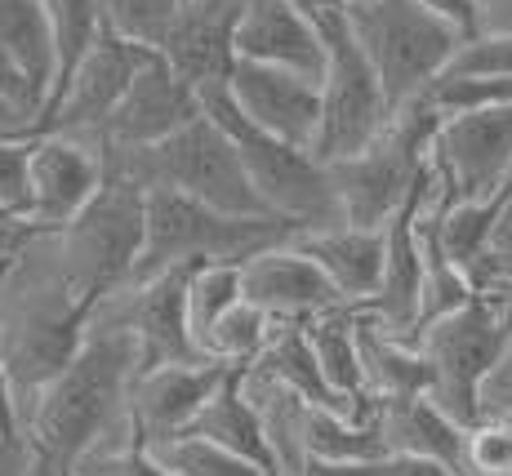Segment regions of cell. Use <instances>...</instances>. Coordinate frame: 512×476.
Wrapping results in <instances>:
<instances>
[{
	"mask_svg": "<svg viewBox=\"0 0 512 476\" xmlns=\"http://www.w3.org/2000/svg\"><path fill=\"white\" fill-rule=\"evenodd\" d=\"M143 370L139 343L112 325H90L76 356L18 414V432L36 454L72 472L107 436L130 432V388ZM139 432V428H134Z\"/></svg>",
	"mask_w": 512,
	"mask_h": 476,
	"instance_id": "cell-1",
	"label": "cell"
},
{
	"mask_svg": "<svg viewBox=\"0 0 512 476\" xmlns=\"http://www.w3.org/2000/svg\"><path fill=\"white\" fill-rule=\"evenodd\" d=\"M94 303L67 281L36 227L0 272V365L18 396V414L85 343Z\"/></svg>",
	"mask_w": 512,
	"mask_h": 476,
	"instance_id": "cell-2",
	"label": "cell"
},
{
	"mask_svg": "<svg viewBox=\"0 0 512 476\" xmlns=\"http://www.w3.org/2000/svg\"><path fill=\"white\" fill-rule=\"evenodd\" d=\"M441 121L446 116L437 112V103L423 89V94L392 107L388 125L370 147H361L357 156H343V161H330L343 223L388 227L392 214L406 210L410 196L428 178L432 143H437Z\"/></svg>",
	"mask_w": 512,
	"mask_h": 476,
	"instance_id": "cell-3",
	"label": "cell"
},
{
	"mask_svg": "<svg viewBox=\"0 0 512 476\" xmlns=\"http://www.w3.org/2000/svg\"><path fill=\"white\" fill-rule=\"evenodd\" d=\"M107 161H112L116 174L139 183L143 192L165 187V192H183L192 201H205L228 214H268L259 192H254L250 170H245L232 134L210 112H201L196 121H187L183 130H174L170 138H161L152 147L107 152Z\"/></svg>",
	"mask_w": 512,
	"mask_h": 476,
	"instance_id": "cell-4",
	"label": "cell"
},
{
	"mask_svg": "<svg viewBox=\"0 0 512 476\" xmlns=\"http://www.w3.org/2000/svg\"><path fill=\"white\" fill-rule=\"evenodd\" d=\"M294 227L268 214H228L183 192H147L143 218V250L134 259L130 281L170 272V267H201V263H245L250 254L290 241Z\"/></svg>",
	"mask_w": 512,
	"mask_h": 476,
	"instance_id": "cell-5",
	"label": "cell"
},
{
	"mask_svg": "<svg viewBox=\"0 0 512 476\" xmlns=\"http://www.w3.org/2000/svg\"><path fill=\"white\" fill-rule=\"evenodd\" d=\"M205 112L232 134L236 152H241L250 183L259 192L263 210L281 223H290L294 232H317V227L343 223V205H339V187H334V170L321 152L250 125L241 112L228 103V94L210 98Z\"/></svg>",
	"mask_w": 512,
	"mask_h": 476,
	"instance_id": "cell-6",
	"label": "cell"
},
{
	"mask_svg": "<svg viewBox=\"0 0 512 476\" xmlns=\"http://www.w3.org/2000/svg\"><path fill=\"white\" fill-rule=\"evenodd\" d=\"M143 218H147V192L112 170L107 183L98 187V196L72 223L41 227V232L58 267L67 272V281L90 303H98L116 285L130 281L134 259L143 250Z\"/></svg>",
	"mask_w": 512,
	"mask_h": 476,
	"instance_id": "cell-7",
	"label": "cell"
},
{
	"mask_svg": "<svg viewBox=\"0 0 512 476\" xmlns=\"http://www.w3.org/2000/svg\"><path fill=\"white\" fill-rule=\"evenodd\" d=\"M348 23L370 54L392 107L423 94L450 67L455 49L468 41L428 0H366L348 9Z\"/></svg>",
	"mask_w": 512,
	"mask_h": 476,
	"instance_id": "cell-8",
	"label": "cell"
},
{
	"mask_svg": "<svg viewBox=\"0 0 512 476\" xmlns=\"http://www.w3.org/2000/svg\"><path fill=\"white\" fill-rule=\"evenodd\" d=\"M512 330V299L472 294L464 307L437 316L415 334L419 352L432 365V401L459 423L481 419V388L499 365V352Z\"/></svg>",
	"mask_w": 512,
	"mask_h": 476,
	"instance_id": "cell-9",
	"label": "cell"
},
{
	"mask_svg": "<svg viewBox=\"0 0 512 476\" xmlns=\"http://www.w3.org/2000/svg\"><path fill=\"white\" fill-rule=\"evenodd\" d=\"M326 32V72H321V143L317 152L326 161L357 156L383 134L392 116V98L374 72L370 54L361 49L357 32L348 23V9L334 0H312Z\"/></svg>",
	"mask_w": 512,
	"mask_h": 476,
	"instance_id": "cell-10",
	"label": "cell"
},
{
	"mask_svg": "<svg viewBox=\"0 0 512 476\" xmlns=\"http://www.w3.org/2000/svg\"><path fill=\"white\" fill-rule=\"evenodd\" d=\"M112 174L107 147L85 130H41L27 152V223L63 227L98 196Z\"/></svg>",
	"mask_w": 512,
	"mask_h": 476,
	"instance_id": "cell-11",
	"label": "cell"
},
{
	"mask_svg": "<svg viewBox=\"0 0 512 476\" xmlns=\"http://www.w3.org/2000/svg\"><path fill=\"white\" fill-rule=\"evenodd\" d=\"M196 267H170V272L125 281L94 303L90 325H112L139 343L143 365L161 361H192L196 343L187 334V281Z\"/></svg>",
	"mask_w": 512,
	"mask_h": 476,
	"instance_id": "cell-12",
	"label": "cell"
},
{
	"mask_svg": "<svg viewBox=\"0 0 512 476\" xmlns=\"http://www.w3.org/2000/svg\"><path fill=\"white\" fill-rule=\"evenodd\" d=\"M432 170L441 174L450 201L504 196L512 178V103L446 116L432 143Z\"/></svg>",
	"mask_w": 512,
	"mask_h": 476,
	"instance_id": "cell-13",
	"label": "cell"
},
{
	"mask_svg": "<svg viewBox=\"0 0 512 476\" xmlns=\"http://www.w3.org/2000/svg\"><path fill=\"white\" fill-rule=\"evenodd\" d=\"M152 58V49L121 41L116 32H98V41L85 49V58L67 72V81L49 94L45 112L36 116L32 134L41 130H85L98 134V125L116 112V103L125 98V89L134 85L139 67Z\"/></svg>",
	"mask_w": 512,
	"mask_h": 476,
	"instance_id": "cell-14",
	"label": "cell"
},
{
	"mask_svg": "<svg viewBox=\"0 0 512 476\" xmlns=\"http://www.w3.org/2000/svg\"><path fill=\"white\" fill-rule=\"evenodd\" d=\"M228 103L250 125H259V130L317 152V143H321V76L241 58L232 72V85H228Z\"/></svg>",
	"mask_w": 512,
	"mask_h": 476,
	"instance_id": "cell-15",
	"label": "cell"
},
{
	"mask_svg": "<svg viewBox=\"0 0 512 476\" xmlns=\"http://www.w3.org/2000/svg\"><path fill=\"white\" fill-rule=\"evenodd\" d=\"M205 112L201 94L165 63L161 54H152L139 67L134 85L125 89V98L116 103V112L98 125V143L107 152H134V147H152L174 130H183L187 121Z\"/></svg>",
	"mask_w": 512,
	"mask_h": 476,
	"instance_id": "cell-16",
	"label": "cell"
},
{
	"mask_svg": "<svg viewBox=\"0 0 512 476\" xmlns=\"http://www.w3.org/2000/svg\"><path fill=\"white\" fill-rule=\"evenodd\" d=\"M245 0H183L161 58L201 94V103L228 94L236 72V27Z\"/></svg>",
	"mask_w": 512,
	"mask_h": 476,
	"instance_id": "cell-17",
	"label": "cell"
},
{
	"mask_svg": "<svg viewBox=\"0 0 512 476\" xmlns=\"http://www.w3.org/2000/svg\"><path fill=\"white\" fill-rule=\"evenodd\" d=\"M232 365L214 356H192V361H161L143 365L130 388V419L139 428L143 445H156L165 436L187 432V423L201 414L210 392L223 383Z\"/></svg>",
	"mask_w": 512,
	"mask_h": 476,
	"instance_id": "cell-18",
	"label": "cell"
},
{
	"mask_svg": "<svg viewBox=\"0 0 512 476\" xmlns=\"http://www.w3.org/2000/svg\"><path fill=\"white\" fill-rule=\"evenodd\" d=\"M241 299H250L277 321H308L326 307L348 303L294 241H277L241 263Z\"/></svg>",
	"mask_w": 512,
	"mask_h": 476,
	"instance_id": "cell-19",
	"label": "cell"
},
{
	"mask_svg": "<svg viewBox=\"0 0 512 476\" xmlns=\"http://www.w3.org/2000/svg\"><path fill=\"white\" fill-rule=\"evenodd\" d=\"M236 58L277 63L294 72H326V32L312 0H245L236 27Z\"/></svg>",
	"mask_w": 512,
	"mask_h": 476,
	"instance_id": "cell-20",
	"label": "cell"
},
{
	"mask_svg": "<svg viewBox=\"0 0 512 476\" xmlns=\"http://www.w3.org/2000/svg\"><path fill=\"white\" fill-rule=\"evenodd\" d=\"M415 201L419 192L410 196L406 210H397L388 218V227H383V281L374 290V299L361 303L379 330L410 343L419 334V307H423V245L415 227Z\"/></svg>",
	"mask_w": 512,
	"mask_h": 476,
	"instance_id": "cell-21",
	"label": "cell"
},
{
	"mask_svg": "<svg viewBox=\"0 0 512 476\" xmlns=\"http://www.w3.org/2000/svg\"><path fill=\"white\" fill-rule=\"evenodd\" d=\"M379 428H383L388 450L437 463L450 476H472L468 423L446 414L432 396H392V401H379Z\"/></svg>",
	"mask_w": 512,
	"mask_h": 476,
	"instance_id": "cell-22",
	"label": "cell"
},
{
	"mask_svg": "<svg viewBox=\"0 0 512 476\" xmlns=\"http://www.w3.org/2000/svg\"><path fill=\"white\" fill-rule=\"evenodd\" d=\"M312 263L334 281V290L348 303H370L383 281V227H357V223H334L317 232H294L290 236Z\"/></svg>",
	"mask_w": 512,
	"mask_h": 476,
	"instance_id": "cell-23",
	"label": "cell"
},
{
	"mask_svg": "<svg viewBox=\"0 0 512 476\" xmlns=\"http://www.w3.org/2000/svg\"><path fill=\"white\" fill-rule=\"evenodd\" d=\"M241 388L263 423L277 476H303V468H308V445H303L308 401L299 392H290L285 383H277L268 370H259V365H241Z\"/></svg>",
	"mask_w": 512,
	"mask_h": 476,
	"instance_id": "cell-24",
	"label": "cell"
},
{
	"mask_svg": "<svg viewBox=\"0 0 512 476\" xmlns=\"http://www.w3.org/2000/svg\"><path fill=\"white\" fill-rule=\"evenodd\" d=\"M361 316H366L361 303H339L303 321L326 383L352 405L374 401L366 392V374H361Z\"/></svg>",
	"mask_w": 512,
	"mask_h": 476,
	"instance_id": "cell-25",
	"label": "cell"
},
{
	"mask_svg": "<svg viewBox=\"0 0 512 476\" xmlns=\"http://www.w3.org/2000/svg\"><path fill=\"white\" fill-rule=\"evenodd\" d=\"M250 365L268 370L277 383H285L290 392H299L308 405H321V410H374V405H379V401L352 405L330 388L326 374H321V365H317V352H312V343H308L303 321H277V316H272L268 343H263V352L254 356Z\"/></svg>",
	"mask_w": 512,
	"mask_h": 476,
	"instance_id": "cell-26",
	"label": "cell"
},
{
	"mask_svg": "<svg viewBox=\"0 0 512 476\" xmlns=\"http://www.w3.org/2000/svg\"><path fill=\"white\" fill-rule=\"evenodd\" d=\"M361 374H366V392L374 401L432 392V365L419 352V343L379 330L370 321V312L361 316Z\"/></svg>",
	"mask_w": 512,
	"mask_h": 476,
	"instance_id": "cell-27",
	"label": "cell"
},
{
	"mask_svg": "<svg viewBox=\"0 0 512 476\" xmlns=\"http://www.w3.org/2000/svg\"><path fill=\"white\" fill-rule=\"evenodd\" d=\"M187 432L205 436V441H219V445H228V450L245 454V459L272 468V450H268V436H263V423H259L250 396L241 388V365H232V370L223 374V383L210 392V401L201 405V414L187 423Z\"/></svg>",
	"mask_w": 512,
	"mask_h": 476,
	"instance_id": "cell-28",
	"label": "cell"
},
{
	"mask_svg": "<svg viewBox=\"0 0 512 476\" xmlns=\"http://www.w3.org/2000/svg\"><path fill=\"white\" fill-rule=\"evenodd\" d=\"M303 445H308V463H361L388 450L379 428V405L374 410H321L308 405V428H303Z\"/></svg>",
	"mask_w": 512,
	"mask_h": 476,
	"instance_id": "cell-29",
	"label": "cell"
},
{
	"mask_svg": "<svg viewBox=\"0 0 512 476\" xmlns=\"http://www.w3.org/2000/svg\"><path fill=\"white\" fill-rule=\"evenodd\" d=\"M0 45L27 72V81L36 85L41 103H49L54 81H58V54H54V32H49L41 0H0Z\"/></svg>",
	"mask_w": 512,
	"mask_h": 476,
	"instance_id": "cell-30",
	"label": "cell"
},
{
	"mask_svg": "<svg viewBox=\"0 0 512 476\" xmlns=\"http://www.w3.org/2000/svg\"><path fill=\"white\" fill-rule=\"evenodd\" d=\"M147 450H152L174 476H277L272 468H263V463L245 459V454H236L219 441L192 436V432L165 436V441L147 445Z\"/></svg>",
	"mask_w": 512,
	"mask_h": 476,
	"instance_id": "cell-31",
	"label": "cell"
},
{
	"mask_svg": "<svg viewBox=\"0 0 512 476\" xmlns=\"http://www.w3.org/2000/svg\"><path fill=\"white\" fill-rule=\"evenodd\" d=\"M232 303H241V263H201L187 281V334L205 356L210 330Z\"/></svg>",
	"mask_w": 512,
	"mask_h": 476,
	"instance_id": "cell-32",
	"label": "cell"
},
{
	"mask_svg": "<svg viewBox=\"0 0 512 476\" xmlns=\"http://www.w3.org/2000/svg\"><path fill=\"white\" fill-rule=\"evenodd\" d=\"M179 5L183 0H98L107 32H116L130 45L152 49V54H161L165 41H170V27H174V18H179Z\"/></svg>",
	"mask_w": 512,
	"mask_h": 476,
	"instance_id": "cell-33",
	"label": "cell"
},
{
	"mask_svg": "<svg viewBox=\"0 0 512 476\" xmlns=\"http://www.w3.org/2000/svg\"><path fill=\"white\" fill-rule=\"evenodd\" d=\"M49 32H54V54H58V81H67L76 63L85 58V49L103 32V9L98 0H41ZM54 81V89H58Z\"/></svg>",
	"mask_w": 512,
	"mask_h": 476,
	"instance_id": "cell-34",
	"label": "cell"
},
{
	"mask_svg": "<svg viewBox=\"0 0 512 476\" xmlns=\"http://www.w3.org/2000/svg\"><path fill=\"white\" fill-rule=\"evenodd\" d=\"M272 334V316L263 307H254L250 299L232 303L228 312L219 316V325L210 330V343H205V356L214 361H228V365H250L254 356L263 352Z\"/></svg>",
	"mask_w": 512,
	"mask_h": 476,
	"instance_id": "cell-35",
	"label": "cell"
},
{
	"mask_svg": "<svg viewBox=\"0 0 512 476\" xmlns=\"http://www.w3.org/2000/svg\"><path fill=\"white\" fill-rule=\"evenodd\" d=\"M72 476H174V472L165 468V463L143 445V436L130 428V432L107 436L103 445H94V450L72 468Z\"/></svg>",
	"mask_w": 512,
	"mask_h": 476,
	"instance_id": "cell-36",
	"label": "cell"
},
{
	"mask_svg": "<svg viewBox=\"0 0 512 476\" xmlns=\"http://www.w3.org/2000/svg\"><path fill=\"white\" fill-rule=\"evenodd\" d=\"M428 98L437 103L441 116L459 112H481V107L512 103V81L508 76H464V72H441L428 85Z\"/></svg>",
	"mask_w": 512,
	"mask_h": 476,
	"instance_id": "cell-37",
	"label": "cell"
},
{
	"mask_svg": "<svg viewBox=\"0 0 512 476\" xmlns=\"http://www.w3.org/2000/svg\"><path fill=\"white\" fill-rule=\"evenodd\" d=\"M472 476H512V414H481L468 423Z\"/></svg>",
	"mask_w": 512,
	"mask_h": 476,
	"instance_id": "cell-38",
	"label": "cell"
},
{
	"mask_svg": "<svg viewBox=\"0 0 512 476\" xmlns=\"http://www.w3.org/2000/svg\"><path fill=\"white\" fill-rule=\"evenodd\" d=\"M446 72L464 76H508L512 81V32H472L455 49Z\"/></svg>",
	"mask_w": 512,
	"mask_h": 476,
	"instance_id": "cell-39",
	"label": "cell"
},
{
	"mask_svg": "<svg viewBox=\"0 0 512 476\" xmlns=\"http://www.w3.org/2000/svg\"><path fill=\"white\" fill-rule=\"evenodd\" d=\"M27 152L32 134H0V218H27Z\"/></svg>",
	"mask_w": 512,
	"mask_h": 476,
	"instance_id": "cell-40",
	"label": "cell"
},
{
	"mask_svg": "<svg viewBox=\"0 0 512 476\" xmlns=\"http://www.w3.org/2000/svg\"><path fill=\"white\" fill-rule=\"evenodd\" d=\"M0 98H9L14 107H23L27 116H32V125H36V116H41V94H36V85L27 81V72L9 58V49L0 45Z\"/></svg>",
	"mask_w": 512,
	"mask_h": 476,
	"instance_id": "cell-41",
	"label": "cell"
},
{
	"mask_svg": "<svg viewBox=\"0 0 512 476\" xmlns=\"http://www.w3.org/2000/svg\"><path fill=\"white\" fill-rule=\"evenodd\" d=\"M481 414H512V330L499 352V365L490 370L486 388H481Z\"/></svg>",
	"mask_w": 512,
	"mask_h": 476,
	"instance_id": "cell-42",
	"label": "cell"
},
{
	"mask_svg": "<svg viewBox=\"0 0 512 476\" xmlns=\"http://www.w3.org/2000/svg\"><path fill=\"white\" fill-rule=\"evenodd\" d=\"M32 468H36L32 441L18 432H0V476H32Z\"/></svg>",
	"mask_w": 512,
	"mask_h": 476,
	"instance_id": "cell-43",
	"label": "cell"
},
{
	"mask_svg": "<svg viewBox=\"0 0 512 476\" xmlns=\"http://www.w3.org/2000/svg\"><path fill=\"white\" fill-rule=\"evenodd\" d=\"M477 32H512V0H477Z\"/></svg>",
	"mask_w": 512,
	"mask_h": 476,
	"instance_id": "cell-44",
	"label": "cell"
},
{
	"mask_svg": "<svg viewBox=\"0 0 512 476\" xmlns=\"http://www.w3.org/2000/svg\"><path fill=\"white\" fill-rule=\"evenodd\" d=\"M437 14H446L464 36L477 32V0H428Z\"/></svg>",
	"mask_w": 512,
	"mask_h": 476,
	"instance_id": "cell-45",
	"label": "cell"
},
{
	"mask_svg": "<svg viewBox=\"0 0 512 476\" xmlns=\"http://www.w3.org/2000/svg\"><path fill=\"white\" fill-rule=\"evenodd\" d=\"M32 232L36 227L27 223V218H0V259H9V254H14Z\"/></svg>",
	"mask_w": 512,
	"mask_h": 476,
	"instance_id": "cell-46",
	"label": "cell"
},
{
	"mask_svg": "<svg viewBox=\"0 0 512 476\" xmlns=\"http://www.w3.org/2000/svg\"><path fill=\"white\" fill-rule=\"evenodd\" d=\"M0 432H18V396H14V383H9L5 365H0Z\"/></svg>",
	"mask_w": 512,
	"mask_h": 476,
	"instance_id": "cell-47",
	"label": "cell"
},
{
	"mask_svg": "<svg viewBox=\"0 0 512 476\" xmlns=\"http://www.w3.org/2000/svg\"><path fill=\"white\" fill-rule=\"evenodd\" d=\"M0 134H32V116L23 107H14L9 98H0Z\"/></svg>",
	"mask_w": 512,
	"mask_h": 476,
	"instance_id": "cell-48",
	"label": "cell"
},
{
	"mask_svg": "<svg viewBox=\"0 0 512 476\" xmlns=\"http://www.w3.org/2000/svg\"><path fill=\"white\" fill-rule=\"evenodd\" d=\"M504 236H512V178L504 187V210H499V232H495V245L504 241Z\"/></svg>",
	"mask_w": 512,
	"mask_h": 476,
	"instance_id": "cell-49",
	"label": "cell"
},
{
	"mask_svg": "<svg viewBox=\"0 0 512 476\" xmlns=\"http://www.w3.org/2000/svg\"><path fill=\"white\" fill-rule=\"evenodd\" d=\"M32 476H72V472L58 468V463H49L45 454H36V468H32Z\"/></svg>",
	"mask_w": 512,
	"mask_h": 476,
	"instance_id": "cell-50",
	"label": "cell"
},
{
	"mask_svg": "<svg viewBox=\"0 0 512 476\" xmlns=\"http://www.w3.org/2000/svg\"><path fill=\"white\" fill-rule=\"evenodd\" d=\"M334 5H343V9H352V5H366V0H334Z\"/></svg>",
	"mask_w": 512,
	"mask_h": 476,
	"instance_id": "cell-51",
	"label": "cell"
},
{
	"mask_svg": "<svg viewBox=\"0 0 512 476\" xmlns=\"http://www.w3.org/2000/svg\"><path fill=\"white\" fill-rule=\"evenodd\" d=\"M5 263H9V259H0V272H5Z\"/></svg>",
	"mask_w": 512,
	"mask_h": 476,
	"instance_id": "cell-52",
	"label": "cell"
}]
</instances>
